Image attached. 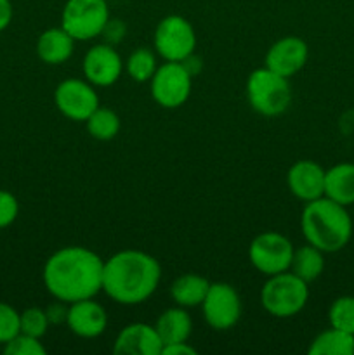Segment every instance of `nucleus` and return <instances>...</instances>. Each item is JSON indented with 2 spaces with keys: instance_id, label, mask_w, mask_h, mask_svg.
Segmentation results:
<instances>
[{
  "instance_id": "f257e3e1",
  "label": "nucleus",
  "mask_w": 354,
  "mask_h": 355,
  "mask_svg": "<svg viewBox=\"0 0 354 355\" xmlns=\"http://www.w3.org/2000/svg\"><path fill=\"white\" fill-rule=\"evenodd\" d=\"M104 260L83 246H66L45 260L42 279L56 300L73 302L94 298L103 291Z\"/></svg>"
},
{
  "instance_id": "f03ea898",
  "label": "nucleus",
  "mask_w": 354,
  "mask_h": 355,
  "mask_svg": "<svg viewBox=\"0 0 354 355\" xmlns=\"http://www.w3.org/2000/svg\"><path fill=\"white\" fill-rule=\"evenodd\" d=\"M162 266L141 250H121L104 260L103 291L120 305L144 304L158 290Z\"/></svg>"
},
{
  "instance_id": "7ed1b4c3",
  "label": "nucleus",
  "mask_w": 354,
  "mask_h": 355,
  "mask_svg": "<svg viewBox=\"0 0 354 355\" xmlns=\"http://www.w3.org/2000/svg\"><path fill=\"white\" fill-rule=\"evenodd\" d=\"M301 229L305 241L323 253L340 252L353 238V218L347 207L321 196L302 208Z\"/></svg>"
},
{
  "instance_id": "20e7f679",
  "label": "nucleus",
  "mask_w": 354,
  "mask_h": 355,
  "mask_svg": "<svg viewBox=\"0 0 354 355\" xmlns=\"http://www.w3.org/2000/svg\"><path fill=\"white\" fill-rule=\"evenodd\" d=\"M309 300V286L304 279L290 270L267 276L260 290L264 311L278 319H288L304 311Z\"/></svg>"
},
{
  "instance_id": "39448f33",
  "label": "nucleus",
  "mask_w": 354,
  "mask_h": 355,
  "mask_svg": "<svg viewBox=\"0 0 354 355\" xmlns=\"http://www.w3.org/2000/svg\"><path fill=\"white\" fill-rule=\"evenodd\" d=\"M246 97L253 111L259 114L278 116L290 106L292 89L288 78L264 66L253 69L246 78Z\"/></svg>"
},
{
  "instance_id": "423d86ee",
  "label": "nucleus",
  "mask_w": 354,
  "mask_h": 355,
  "mask_svg": "<svg viewBox=\"0 0 354 355\" xmlns=\"http://www.w3.org/2000/svg\"><path fill=\"white\" fill-rule=\"evenodd\" d=\"M110 21L108 0H66L61 26L76 42H87L103 35Z\"/></svg>"
},
{
  "instance_id": "0eeeda50",
  "label": "nucleus",
  "mask_w": 354,
  "mask_h": 355,
  "mask_svg": "<svg viewBox=\"0 0 354 355\" xmlns=\"http://www.w3.org/2000/svg\"><path fill=\"white\" fill-rule=\"evenodd\" d=\"M155 51L163 61L183 62L194 54L196 49V33L186 17L170 14L165 16L155 28L153 37Z\"/></svg>"
},
{
  "instance_id": "6e6552de",
  "label": "nucleus",
  "mask_w": 354,
  "mask_h": 355,
  "mask_svg": "<svg viewBox=\"0 0 354 355\" xmlns=\"http://www.w3.org/2000/svg\"><path fill=\"white\" fill-rule=\"evenodd\" d=\"M193 87V75L186 69L183 62L165 61L158 66L149 80L151 97L158 106L165 110L180 107L191 96Z\"/></svg>"
},
{
  "instance_id": "1a4fd4ad",
  "label": "nucleus",
  "mask_w": 354,
  "mask_h": 355,
  "mask_svg": "<svg viewBox=\"0 0 354 355\" xmlns=\"http://www.w3.org/2000/svg\"><path fill=\"white\" fill-rule=\"evenodd\" d=\"M294 245L281 232L266 231L257 234L248 246L250 263L264 276L285 272L290 269Z\"/></svg>"
},
{
  "instance_id": "9d476101",
  "label": "nucleus",
  "mask_w": 354,
  "mask_h": 355,
  "mask_svg": "<svg viewBox=\"0 0 354 355\" xmlns=\"http://www.w3.org/2000/svg\"><path fill=\"white\" fill-rule=\"evenodd\" d=\"M200 307L205 322L215 331L235 328L243 311L242 298L229 283H210Z\"/></svg>"
},
{
  "instance_id": "9b49d317",
  "label": "nucleus",
  "mask_w": 354,
  "mask_h": 355,
  "mask_svg": "<svg viewBox=\"0 0 354 355\" xmlns=\"http://www.w3.org/2000/svg\"><path fill=\"white\" fill-rule=\"evenodd\" d=\"M56 107L71 121H83L99 107V96L92 83L80 78H66L54 90Z\"/></svg>"
},
{
  "instance_id": "f8f14e48",
  "label": "nucleus",
  "mask_w": 354,
  "mask_h": 355,
  "mask_svg": "<svg viewBox=\"0 0 354 355\" xmlns=\"http://www.w3.org/2000/svg\"><path fill=\"white\" fill-rule=\"evenodd\" d=\"M83 76L94 87H111L120 80L125 62L111 44H97L83 55Z\"/></svg>"
},
{
  "instance_id": "ddd939ff",
  "label": "nucleus",
  "mask_w": 354,
  "mask_h": 355,
  "mask_svg": "<svg viewBox=\"0 0 354 355\" xmlns=\"http://www.w3.org/2000/svg\"><path fill=\"white\" fill-rule=\"evenodd\" d=\"M307 58V44L295 35H288L281 37L269 47L266 54V68L285 78H290L304 68Z\"/></svg>"
},
{
  "instance_id": "4468645a",
  "label": "nucleus",
  "mask_w": 354,
  "mask_h": 355,
  "mask_svg": "<svg viewBox=\"0 0 354 355\" xmlns=\"http://www.w3.org/2000/svg\"><path fill=\"white\" fill-rule=\"evenodd\" d=\"M326 170L312 159H298L288 168L287 184L297 200L307 201L325 196Z\"/></svg>"
},
{
  "instance_id": "2eb2a0df",
  "label": "nucleus",
  "mask_w": 354,
  "mask_h": 355,
  "mask_svg": "<svg viewBox=\"0 0 354 355\" xmlns=\"http://www.w3.org/2000/svg\"><path fill=\"white\" fill-rule=\"evenodd\" d=\"M66 326L73 335L80 338H97L108 328V314L101 304L94 298L68 304Z\"/></svg>"
},
{
  "instance_id": "dca6fc26",
  "label": "nucleus",
  "mask_w": 354,
  "mask_h": 355,
  "mask_svg": "<svg viewBox=\"0 0 354 355\" xmlns=\"http://www.w3.org/2000/svg\"><path fill=\"white\" fill-rule=\"evenodd\" d=\"M162 349L163 343L155 326L146 322L127 324L113 342V352L117 355H162Z\"/></svg>"
},
{
  "instance_id": "f3484780",
  "label": "nucleus",
  "mask_w": 354,
  "mask_h": 355,
  "mask_svg": "<svg viewBox=\"0 0 354 355\" xmlns=\"http://www.w3.org/2000/svg\"><path fill=\"white\" fill-rule=\"evenodd\" d=\"M75 38L62 26L42 31L37 40V55L45 64H62L75 51Z\"/></svg>"
},
{
  "instance_id": "a211bd4d",
  "label": "nucleus",
  "mask_w": 354,
  "mask_h": 355,
  "mask_svg": "<svg viewBox=\"0 0 354 355\" xmlns=\"http://www.w3.org/2000/svg\"><path fill=\"white\" fill-rule=\"evenodd\" d=\"M155 329L158 333L160 340H162L163 347L170 345V343H179L187 342L193 331V321L191 315L184 307H170L165 312L160 314L156 319Z\"/></svg>"
},
{
  "instance_id": "6ab92c4d",
  "label": "nucleus",
  "mask_w": 354,
  "mask_h": 355,
  "mask_svg": "<svg viewBox=\"0 0 354 355\" xmlns=\"http://www.w3.org/2000/svg\"><path fill=\"white\" fill-rule=\"evenodd\" d=\"M325 196L344 207L354 205V163H337L326 170Z\"/></svg>"
},
{
  "instance_id": "aec40b11",
  "label": "nucleus",
  "mask_w": 354,
  "mask_h": 355,
  "mask_svg": "<svg viewBox=\"0 0 354 355\" xmlns=\"http://www.w3.org/2000/svg\"><path fill=\"white\" fill-rule=\"evenodd\" d=\"M208 288H210V281L205 279L200 274L187 272L177 277L170 284V297H172L174 304L179 307H200Z\"/></svg>"
},
{
  "instance_id": "412c9836",
  "label": "nucleus",
  "mask_w": 354,
  "mask_h": 355,
  "mask_svg": "<svg viewBox=\"0 0 354 355\" xmlns=\"http://www.w3.org/2000/svg\"><path fill=\"white\" fill-rule=\"evenodd\" d=\"M288 270L304 279L307 284L312 283L325 270V253L309 243L301 248H295Z\"/></svg>"
},
{
  "instance_id": "4be33fe9",
  "label": "nucleus",
  "mask_w": 354,
  "mask_h": 355,
  "mask_svg": "<svg viewBox=\"0 0 354 355\" xmlns=\"http://www.w3.org/2000/svg\"><path fill=\"white\" fill-rule=\"evenodd\" d=\"M309 355H354V335L332 328L314 336L307 349Z\"/></svg>"
},
{
  "instance_id": "5701e85b",
  "label": "nucleus",
  "mask_w": 354,
  "mask_h": 355,
  "mask_svg": "<svg viewBox=\"0 0 354 355\" xmlns=\"http://www.w3.org/2000/svg\"><path fill=\"white\" fill-rule=\"evenodd\" d=\"M87 132L96 141H111L118 135L121 127L120 116L110 107L99 106L85 120Z\"/></svg>"
},
{
  "instance_id": "b1692460",
  "label": "nucleus",
  "mask_w": 354,
  "mask_h": 355,
  "mask_svg": "<svg viewBox=\"0 0 354 355\" xmlns=\"http://www.w3.org/2000/svg\"><path fill=\"white\" fill-rule=\"evenodd\" d=\"M156 68V55L148 47H139L125 61V71L134 82L146 83L153 78Z\"/></svg>"
},
{
  "instance_id": "393cba45",
  "label": "nucleus",
  "mask_w": 354,
  "mask_h": 355,
  "mask_svg": "<svg viewBox=\"0 0 354 355\" xmlns=\"http://www.w3.org/2000/svg\"><path fill=\"white\" fill-rule=\"evenodd\" d=\"M328 322L332 328L354 335V297L344 295L335 298L328 309Z\"/></svg>"
},
{
  "instance_id": "a878e982",
  "label": "nucleus",
  "mask_w": 354,
  "mask_h": 355,
  "mask_svg": "<svg viewBox=\"0 0 354 355\" xmlns=\"http://www.w3.org/2000/svg\"><path fill=\"white\" fill-rule=\"evenodd\" d=\"M49 326H51V322H49L47 314H45V309L30 307L19 312V328L21 333H24V335L42 340V336L47 333Z\"/></svg>"
},
{
  "instance_id": "bb28decb",
  "label": "nucleus",
  "mask_w": 354,
  "mask_h": 355,
  "mask_svg": "<svg viewBox=\"0 0 354 355\" xmlns=\"http://www.w3.org/2000/svg\"><path fill=\"white\" fill-rule=\"evenodd\" d=\"M45 347L42 345L40 338L17 333L12 340L3 345V354L6 355H45Z\"/></svg>"
},
{
  "instance_id": "cd10ccee",
  "label": "nucleus",
  "mask_w": 354,
  "mask_h": 355,
  "mask_svg": "<svg viewBox=\"0 0 354 355\" xmlns=\"http://www.w3.org/2000/svg\"><path fill=\"white\" fill-rule=\"evenodd\" d=\"M17 333H21L19 312L12 305L0 302V345H6Z\"/></svg>"
},
{
  "instance_id": "c85d7f7f",
  "label": "nucleus",
  "mask_w": 354,
  "mask_h": 355,
  "mask_svg": "<svg viewBox=\"0 0 354 355\" xmlns=\"http://www.w3.org/2000/svg\"><path fill=\"white\" fill-rule=\"evenodd\" d=\"M19 215V201L12 193L0 189V229H6L16 222Z\"/></svg>"
},
{
  "instance_id": "c756f323",
  "label": "nucleus",
  "mask_w": 354,
  "mask_h": 355,
  "mask_svg": "<svg viewBox=\"0 0 354 355\" xmlns=\"http://www.w3.org/2000/svg\"><path fill=\"white\" fill-rule=\"evenodd\" d=\"M45 314H47L49 322H51L52 326L66 324V318H68V304L61 300H56L54 304H51L47 309H45Z\"/></svg>"
},
{
  "instance_id": "7c9ffc66",
  "label": "nucleus",
  "mask_w": 354,
  "mask_h": 355,
  "mask_svg": "<svg viewBox=\"0 0 354 355\" xmlns=\"http://www.w3.org/2000/svg\"><path fill=\"white\" fill-rule=\"evenodd\" d=\"M103 35H106V40H108V44H117V42H120V40H124V37H125V24H124V21H118V19H115V21H108V24L106 26H104V31H103Z\"/></svg>"
},
{
  "instance_id": "2f4dec72",
  "label": "nucleus",
  "mask_w": 354,
  "mask_h": 355,
  "mask_svg": "<svg viewBox=\"0 0 354 355\" xmlns=\"http://www.w3.org/2000/svg\"><path fill=\"white\" fill-rule=\"evenodd\" d=\"M198 350L191 347L187 342L179 343H170L162 349V355H196Z\"/></svg>"
},
{
  "instance_id": "473e14b6",
  "label": "nucleus",
  "mask_w": 354,
  "mask_h": 355,
  "mask_svg": "<svg viewBox=\"0 0 354 355\" xmlns=\"http://www.w3.org/2000/svg\"><path fill=\"white\" fill-rule=\"evenodd\" d=\"M12 16H14L12 2H10V0H0V33L9 28L10 21H12Z\"/></svg>"
},
{
  "instance_id": "72a5a7b5",
  "label": "nucleus",
  "mask_w": 354,
  "mask_h": 355,
  "mask_svg": "<svg viewBox=\"0 0 354 355\" xmlns=\"http://www.w3.org/2000/svg\"><path fill=\"white\" fill-rule=\"evenodd\" d=\"M108 2H110V0H108Z\"/></svg>"
}]
</instances>
